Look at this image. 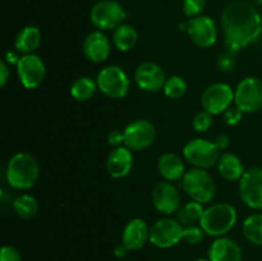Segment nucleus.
Masks as SVG:
<instances>
[{"label": "nucleus", "mask_w": 262, "mask_h": 261, "mask_svg": "<svg viewBox=\"0 0 262 261\" xmlns=\"http://www.w3.org/2000/svg\"><path fill=\"white\" fill-rule=\"evenodd\" d=\"M224 42L232 53L256 42L262 33V17L257 8L243 0L232 2L222 13Z\"/></svg>", "instance_id": "f257e3e1"}, {"label": "nucleus", "mask_w": 262, "mask_h": 261, "mask_svg": "<svg viewBox=\"0 0 262 261\" xmlns=\"http://www.w3.org/2000/svg\"><path fill=\"white\" fill-rule=\"evenodd\" d=\"M40 177L38 161L28 153H17L9 159L5 170L8 184L14 189H30Z\"/></svg>", "instance_id": "f03ea898"}, {"label": "nucleus", "mask_w": 262, "mask_h": 261, "mask_svg": "<svg viewBox=\"0 0 262 261\" xmlns=\"http://www.w3.org/2000/svg\"><path fill=\"white\" fill-rule=\"evenodd\" d=\"M237 217V210L233 205L220 202L206 207L199 223L207 235L217 238L234 228Z\"/></svg>", "instance_id": "7ed1b4c3"}, {"label": "nucleus", "mask_w": 262, "mask_h": 261, "mask_svg": "<svg viewBox=\"0 0 262 261\" xmlns=\"http://www.w3.org/2000/svg\"><path fill=\"white\" fill-rule=\"evenodd\" d=\"M182 186L191 200L204 205L210 204L216 196V184L206 169H189L182 179Z\"/></svg>", "instance_id": "20e7f679"}, {"label": "nucleus", "mask_w": 262, "mask_h": 261, "mask_svg": "<svg viewBox=\"0 0 262 261\" xmlns=\"http://www.w3.org/2000/svg\"><path fill=\"white\" fill-rule=\"evenodd\" d=\"M220 150L212 141L205 138H193L183 147V156L193 168L210 169L219 161Z\"/></svg>", "instance_id": "39448f33"}, {"label": "nucleus", "mask_w": 262, "mask_h": 261, "mask_svg": "<svg viewBox=\"0 0 262 261\" xmlns=\"http://www.w3.org/2000/svg\"><path fill=\"white\" fill-rule=\"evenodd\" d=\"M97 87L106 97L119 100L127 96L130 81L127 73L118 66H107L97 74Z\"/></svg>", "instance_id": "423d86ee"}, {"label": "nucleus", "mask_w": 262, "mask_h": 261, "mask_svg": "<svg viewBox=\"0 0 262 261\" xmlns=\"http://www.w3.org/2000/svg\"><path fill=\"white\" fill-rule=\"evenodd\" d=\"M125 10L117 0H100L90 12V20L100 31L115 30L123 23Z\"/></svg>", "instance_id": "0eeeda50"}, {"label": "nucleus", "mask_w": 262, "mask_h": 261, "mask_svg": "<svg viewBox=\"0 0 262 261\" xmlns=\"http://www.w3.org/2000/svg\"><path fill=\"white\" fill-rule=\"evenodd\" d=\"M234 102L243 113H256L262 109V81L246 77L237 84Z\"/></svg>", "instance_id": "6e6552de"}, {"label": "nucleus", "mask_w": 262, "mask_h": 261, "mask_svg": "<svg viewBox=\"0 0 262 261\" xmlns=\"http://www.w3.org/2000/svg\"><path fill=\"white\" fill-rule=\"evenodd\" d=\"M184 225L173 217L158 220L150 228V243L158 248H170L183 240Z\"/></svg>", "instance_id": "1a4fd4ad"}, {"label": "nucleus", "mask_w": 262, "mask_h": 261, "mask_svg": "<svg viewBox=\"0 0 262 261\" xmlns=\"http://www.w3.org/2000/svg\"><path fill=\"white\" fill-rule=\"evenodd\" d=\"M234 101V90L224 82H216L207 87L201 96L202 109L212 115L223 114Z\"/></svg>", "instance_id": "9d476101"}, {"label": "nucleus", "mask_w": 262, "mask_h": 261, "mask_svg": "<svg viewBox=\"0 0 262 261\" xmlns=\"http://www.w3.org/2000/svg\"><path fill=\"white\" fill-rule=\"evenodd\" d=\"M156 138V128L150 120L136 119L124 128V146L130 151L150 147Z\"/></svg>", "instance_id": "9b49d317"}, {"label": "nucleus", "mask_w": 262, "mask_h": 261, "mask_svg": "<svg viewBox=\"0 0 262 261\" xmlns=\"http://www.w3.org/2000/svg\"><path fill=\"white\" fill-rule=\"evenodd\" d=\"M239 197L243 204L253 210H262V168L247 169L239 179Z\"/></svg>", "instance_id": "f8f14e48"}, {"label": "nucleus", "mask_w": 262, "mask_h": 261, "mask_svg": "<svg viewBox=\"0 0 262 261\" xmlns=\"http://www.w3.org/2000/svg\"><path fill=\"white\" fill-rule=\"evenodd\" d=\"M15 67H17L18 78H19V82L25 89H37L43 82L46 67L42 59L36 54L22 55Z\"/></svg>", "instance_id": "ddd939ff"}, {"label": "nucleus", "mask_w": 262, "mask_h": 261, "mask_svg": "<svg viewBox=\"0 0 262 261\" xmlns=\"http://www.w3.org/2000/svg\"><path fill=\"white\" fill-rule=\"evenodd\" d=\"M187 33L196 46L209 49L217 40L216 23L209 15H199L191 18L187 23Z\"/></svg>", "instance_id": "4468645a"}, {"label": "nucleus", "mask_w": 262, "mask_h": 261, "mask_svg": "<svg viewBox=\"0 0 262 261\" xmlns=\"http://www.w3.org/2000/svg\"><path fill=\"white\" fill-rule=\"evenodd\" d=\"M135 82L138 89L146 92H158L164 89L166 74L163 67L154 61H143L135 72Z\"/></svg>", "instance_id": "2eb2a0df"}, {"label": "nucleus", "mask_w": 262, "mask_h": 261, "mask_svg": "<svg viewBox=\"0 0 262 261\" xmlns=\"http://www.w3.org/2000/svg\"><path fill=\"white\" fill-rule=\"evenodd\" d=\"M152 205L160 214L173 215L181 206V194L173 182H160L152 191Z\"/></svg>", "instance_id": "dca6fc26"}, {"label": "nucleus", "mask_w": 262, "mask_h": 261, "mask_svg": "<svg viewBox=\"0 0 262 261\" xmlns=\"http://www.w3.org/2000/svg\"><path fill=\"white\" fill-rule=\"evenodd\" d=\"M83 54L92 63H102L112 51V42L102 31H92L83 40Z\"/></svg>", "instance_id": "f3484780"}, {"label": "nucleus", "mask_w": 262, "mask_h": 261, "mask_svg": "<svg viewBox=\"0 0 262 261\" xmlns=\"http://www.w3.org/2000/svg\"><path fill=\"white\" fill-rule=\"evenodd\" d=\"M150 241V228L147 223L141 217L129 220L123 228L122 243H124L129 251H138L145 247Z\"/></svg>", "instance_id": "a211bd4d"}, {"label": "nucleus", "mask_w": 262, "mask_h": 261, "mask_svg": "<svg viewBox=\"0 0 262 261\" xmlns=\"http://www.w3.org/2000/svg\"><path fill=\"white\" fill-rule=\"evenodd\" d=\"M210 261H242L243 252L241 246L229 237H217L207 251Z\"/></svg>", "instance_id": "6ab92c4d"}, {"label": "nucleus", "mask_w": 262, "mask_h": 261, "mask_svg": "<svg viewBox=\"0 0 262 261\" xmlns=\"http://www.w3.org/2000/svg\"><path fill=\"white\" fill-rule=\"evenodd\" d=\"M133 168V154L125 146L115 147L106 159V170L113 178H124Z\"/></svg>", "instance_id": "aec40b11"}, {"label": "nucleus", "mask_w": 262, "mask_h": 261, "mask_svg": "<svg viewBox=\"0 0 262 261\" xmlns=\"http://www.w3.org/2000/svg\"><path fill=\"white\" fill-rule=\"evenodd\" d=\"M158 170L159 174L168 182L181 181L186 174L183 160L173 153H165L159 158Z\"/></svg>", "instance_id": "412c9836"}, {"label": "nucleus", "mask_w": 262, "mask_h": 261, "mask_svg": "<svg viewBox=\"0 0 262 261\" xmlns=\"http://www.w3.org/2000/svg\"><path fill=\"white\" fill-rule=\"evenodd\" d=\"M41 40H42V35L37 27L26 26L15 36L14 48L17 49L18 53L23 54V55L33 54L41 45Z\"/></svg>", "instance_id": "4be33fe9"}, {"label": "nucleus", "mask_w": 262, "mask_h": 261, "mask_svg": "<svg viewBox=\"0 0 262 261\" xmlns=\"http://www.w3.org/2000/svg\"><path fill=\"white\" fill-rule=\"evenodd\" d=\"M216 165L220 176L228 182L239 181L246 171L241 159L232 153L222 154Z\"/></svg>", "instance_id": "5701e85b"}, {"label": "nucleus", "mask_w": 262, "mask_h": 261, "mask_svg": "<svg viewBox=\"0 0 262 261\" xmlns=\"http://www.w3.org/2000/svg\"><path fill=\"white\" fill-rule=\"evenodd\" d=\"M138 40V33L133 26L122 23L113 32V44L119 51H129L136 46Z\"/></svg>", "instance_id": "b1692460"}, {"label": "nucleus", "mask_w": 262, "mask_h": 261, "mask_svg": "<svg viewBox=\"0 0 262 261\" xmlns=\"http://www.w3.org/2000/svg\"><path fill=\"white\" fill-rule=\"evenodd\" d=\"M96 90H99L97 82L91 77L83 76L72 83L71 95L77 101H89L96 94Z\"/></svg>", "instance_id": "393cba45"}, {"label": "nucleus", "mask_w": 262, "mask_h": 261, "mask_svg": "<svg viewBox=\"0 0 262 261\" xmlns=\"http://www.w3.org/2000/svg\"><path fill=\"white\" fill-rule=\"evenodd\" d=\"M242 232L248 242L262 246V212H256L246 217L242 224Z\"/></svg>", "instance_id": "a878e982"}, {"label": "nucleus", "mask_w": 262, "mask_h": 261, "mask_svg": "<svg viewBox=\"0 0 262 261\" xmlns=\"http://www.w3.org/2000/svg\"><path fill=\"white\" fill-rule=\"evenodd\" d=\"M12 207L17 216L22 217V219H31L37 214L38 202L33 196L25 193L18 196L13 201Z\"/></svg>", "instance_id": "bb28decb"}, {"label": "nucleus", "mask_w": 262, "mask_h": 261, "mask_svg": "<svg viewBox=\"0 0 262 261\" xmlns=\"http://www.w3.org/2000/svg\"><path fill=\"white\" fill-rule=\"evenodd\" d=\"M204 204L192 200V201L187 202L182 209H179L178 211H177L178 212L177 220H178L182 225H186L187 227V225H191L192 222H194V220H199L200 222V219H201L202 215H204Z\"/></svg>", "instance_id": "cd10ccee"}, {"label": "nucleus", "mask_w": 262, "mask_h": 261, "mask_svg": "<svg viewBox=\"0 0 262 261\" xmlns=\"http://www.w3.org/2000/svg\"><path fill=\"white\" fill-rule=\"evenodd\" d=\"M166 97L173 100H178L183 97L187 92V82L181 76H171L166 78L163 89Z\"/></svg>", "instance_id": "c85d7f7f"}, {"label": "nucleus", "mask_w": 262, "mask_h": 261, "mask_svg": "<svg viewBox=\"0 0 262 261\" xmlns=\"http://www.w3.org/2000/svg\"><path fill=\"white\" fill-rule=\"evenodd\" d=\"M205 230L202 229L201 225H187V227H184V230H183V241L184 242H187L188 245H200V243L204 241L205 238Z\"/></svg>", "instance_id": "c756f323"}, {"label": "nucleus", "mask_w": 262, "mask_h": 261, "mask_svg": "<svg viewBox=\"0 0 262 261\" xmlns=\"http://www.w3.org/2000/svg\"><path fill=\"white\" fill-rule=\"evenodd\" d=\"M212 117L214 115L210 114L206 110H202V112L197 113L193 117V120H192V125H193L194 130H197L200 133L207 132L212 125V120H214Z\"/></svg>", "instance_id": "7c9ffc66"}, {"label": "nucleus", "mask_w": 262, "mask_h": 261, "mask_svg": "<svg viewBox=\"0 0 262 261\" xmlns=\"http://www.w3.org/2000/svg\"><path fill=\"white\" fill-rule=\"evenodd\" d=\"M206 7V0H183V13L187 17H199Z\"/></svg>", "instance_id": "2f4dec72"}, {"label": "nucleus", "mask_w": 262, "mask_h": 261, "mask_svg": "<svg viewBox=\"0 0 262 261\" xmlns=\"http://www.w3.org/2000/svg\"><path fill=\"white\" fill-rule=\"evenodd\" d=\"M243 114H245V113H243L237 105H232V106H229L224 113H223V119H224L225 124L232 127V125H237L238 123L242 120Z\"/></svg>", "instance_id": "473e14b6"}, {"label": "nucleus", "mask_w": 262, "mask_h": 261, "mask_svg": "<svg viewBox=\"0 0 262 261\" xmlns=\"http://www.w3.org/2000/svg\"><path fill=\"white\" fill-rule=\"evenodd\" d=\"M216 64L220 71L224 72V73H230L233 71V68L235 67V60L232 54L224 53L222 55H219Z\"/></svg>", "instance_id": "72a5a7b5"}, {"label": "nucleus", "mask_w": 262, "mask_h": 261, "mask_svg": "<svg viewBox=\"0 0 262 261\" xmlns=\"http://www.w3.org/2000/svg\"><path fill=\"white\" fill-rule=\"evenodd\" d=\"M0 261H22V256L19 251L13 246H3Z\"/></svg>", "instance_id": "f704fd0d"}, {"label": "nucleus", "mask_w": 262, "mask_h": 261, "mask_svg": "<svg viewBox=\"0 0 262 261\" xmlns=\"http://www.w3.org/2000/svg\"><path fill=\"white\" fill-rule=\"evenodd\" d=\"M107 143L114 147H120L124 145V130L113 129L107 135Z\"/></svg>", "instance_id": "c9c22d12"}, {"label": "nucleus", "mask_w": 262, "mask_h": 261, "mask_svg": "<svg viewBox=\"0 0 262 261\" xmlns=\"http://www.w3.org/2000/svg\"><path fill=\"white\" fill-rule=\"evenodd\" d=\"M10 76V71H9V64L3 59L0 61V87L4 89L5 84H7L8 79H9Z\"/></svg>", "instance_id": "e433bc0d"}, {"label": "nucleus", "mask_w": 262, "mask_h": 261, "mask_svg": "<svg viewBox=\"0 0 262 261\" xmlns=\"http://www.w3.org/2000/svg\"><path fill=\"white\" fill-rule=\"evenodd\" d=\"M214 143H215V146H216V147L222 151V150H225V148H228L230 141H229V137H228L227 135H219L215 137Z\"/></svg>", "instance_id": "4c0bfd02"}, {"label": "nucleus", "mask_w": 262, "mask_h": 261, "mask_svg": "<svg viewBox=\"0 0 262 261\" xmlns=\"http://www.w3.org/2000/svg\"><path fill=\"white\" fill-rule=\"evenodd\" d=\"M128 252H129V250H128V247L124 243H120V245L115 246L114 255L117 258H125L128 256Z\"/></svg>", "instance_id": "58836bf2"}, {"label": "nucleus", "mask_w": 262, "mask_h": 261, "mask_svg": "<svg viewBox=\"0 0 262 261\" xmlns=\"http://www.w3.org/2000/svg\"><path fill=\"white\" fill-rule=\"evenodd\" d=\"M20 56L18 55V53H14V51H8L7 54H5V58L4 60L7 61L8 64H15L17 66L18 61H19Z\"/></svg>", "instance_id": "ea45409f"}, {"label": "nucleus", "mask_w": 262, "mask_h": 261, "mask_svg": "<svg viewBox=\"0 0 262 261\" xmlns=\"http://www.w3.org/2000/svg\"><path fill=\"white\" fill-rule=\"evenodd\" d=\"M194 261H210V260L209 258H205V257H199V258H196Z\"/></svg>", "instance_id": "a19ab883"}, {"label": "nucleus", "mask_w": 262, "mask_h": 261, "mask_svg": "<svg viewBox=\"0 0 262 261\" xmlns=\"http://www.w3.org/2000/svg\"><path fill=\"white\" fill-rule=\"evenodd\" d=\"M256 3H257V4H260V5H262V0H256Z\"/></svg>", "instance_id": "79ce46f5"}]
</instances>
